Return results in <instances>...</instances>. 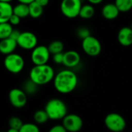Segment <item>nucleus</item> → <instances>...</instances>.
Segmentation results:
<instances>
[{
  "instance_id": "bb28decb",
  "label": "nucleus",
  "mask_w": 132,
  "mask_h": 132,
  "mask_svg": "<svg viewBox=\"0 0 132 132\" xmlns=\"http://www.w3.org/2000/svg\"><path fill=\"white\" fill-rule=\"evenodd\" d=\"M90 35V31L86 27H80L77 30V36L81 39H84V38H86Z\"/></svg>"
},
{
  "instance_id": "a211bd4d",
  "label": "nucleus",
  "mask_w": 132,
  "mask_h": 132,
  "mask_svg": "<svg viewBox=\"0 0 132 132\" xmlns=\"http://www.w3.org/2000/svg\"><path fill=\"white\" fill-rule=\"evenodd\" d=\"M94 13H95V9L94 6L91 4H87L80 7L78 16L81 17L82 19H89L94 16Z\"/></svg>"
},
{
  "instance_id": "4be33fe9",
  "label": "nucleus",
  "mask_w": 132,
  "mask_h": 132,
  "mask_svg": "<svg viewBox=\"0 0 132 132\" xmlns=\"http://www.w3.org/2000/svg\"><path fill=\"white\" fill-rule=\"evenodd\" d=\"M47 48H48L50 54H55V53L63 52L64 50V45L60 40H54L50 43V45Z\"/></svg>"
},
{
  "instance_id": "4468645a",
  "label": "nucleus",
  "mask_w": 132,
  "mask_h": 132,
  "mask_svg": "<svg viewBox=\"0 0 132 132\" xmlns=\"http://www.w3.org/2000/svg\"><path fill=\"white\" fill-rule=\"evenodd\" d=\"M17 46L16 41L10 37L0 39V53L3 55L14 53Z\"/></svg>"
},
{
  "instance_id": "c85d7f7f",
  "label": "nucleus",
  "mask_w": 132,
  "mask_h": 132,
  "mask_svg": "<svg viewBox=\"0 0 132 132\" xmlns=\"http://www.w3.org/2000/svg\"><path fill=\"white\" fill-rule=\"evenodd\" d=\"M20 19L21 18H19L18 15H15V14H12V15L10 16L9 19V22L12 25V26H17L19 24L20 22Z\"/></svg>"
},
{
  "instance_id": "cd10ccee",
  "label": "nucleus",
  "mask_w": 132,
  "mask_h": 132,
  "mask_svg": "<svg viewBox=\"0 0 132 132\" xmlns=\"http://www.w3.org/2000/svg\"><path fill=\"white\" fill-rule=\"evenodd\" d=\"M53 60L55 63L56 64H62L63 63V53H55L53 54Z\"/></svg>"
},
{
  "instance_id": "423d86ee",
  "label": "nucleus",
  "mask_w": 132,
  "mask_h": 132,
  "mask_svg": "<svg viewBox=\"0 0 132 132\" xmlns=\"http://www.w3.org/2000/svg\"><path fill=\"white\" fill-rule=\"evenodd\" d=\"M81 6V0H62L60 10L64 16L74 19L78 16Z\"/></svg>"
},
{
  "instance_id": "aec40b11",
  "label": "nucleus",
  "mask_w": 132,
  "mask_h": 132,
  "mask_svg": "<svg viewBox=\"0 0 132 132\" xmlns=\"http://www.w3.org/2000/svg\"><path fill=\"white\" fill-rule=\"evenodd\" d=\"M114 4L120 12H127L132 8V0H115Z\"/></svg>"
},
{
  "instance_id": "20e7f679",
  "label": "nucleus",
  "mask_w": 132,
  "mask_h": 132,
  "mask_svg": "<svg viewBox=\"0 0 132 132\" xmlns=\"http://www.w3.org/2000/svg\"><path fill=\"white\" fill-rule=\"evenodd\" d=\"M25 61L23 57L17 53H9L5 55L4 59L5 68L11 73H19L24 68Z\"/></svg>"
},
{
  "instance_id": "dca6fc26",
  "label": "nucleus",
  "mask_w": 132,
  "mask_h": 132,
  "mask_svg": "<svg viewBox=\"0 0 132 132\" xmlns=\"http://www.w3.org/2000/svg\"><path fill=\"white\" fill-rule=\"evenodd\" d=\"M12 6L10 2L0 1V23L9 22L12 12Z\"/></svg>"
},
{
  "instance_id": "9b49d317",
  "label": "nucleus",
  "mask_w": 132,
  "mask_h": 132,
  "mask_svg": "<svg viewBox=\"0 0 132 132\" xmlns=\"http://www.w3.org/2000/svg\"><path fill=\"white\" fill-rule=\"evenodd\" d=\"M10 104L15 108H22L27 103V95L21 89L13 88L9 93Z\"/></svg>"
},
{
  "instance_id": "c756f323",
  "label": "nucleus",
  "mask_w": 132,
  "mask_h": 132,
  "mask_svg": "<svg viewBox=\"0 0 132 132\" xmlns=\"http://www.w3.org/2000/svg\"><path fill=\"white\" fill-rule=\"evenodd\" d=\"M50 132H67V131L62 125H56L50 128Z\"/></svg>"
},
{
  "instance_id": "f8f14e48",
  "label": "nucleus",
  "mask_w": 132,
  "mask_h": 132,
  "mask_svg": "<svg viewBox=\"0 0 132 132\" xmlns=\"http://www.w3.org/2000/svg\"><path fill=\"white\" fill-rule=\"evenodd\" d=\"M80 62V56L75 50H69L63 53V63L65 67L68 68L76 67Z\"/></svg>"
},
{
  "instance_id": "a878e982",
  "label": "nucleus",
  "mask_w": 132,
  "mask_h": 132,
  "mask_svg": "<svg viewBox=\"0 0 132 132\" xmlns=\"http://www.w3.org/2000/svg\"><path fill=\"white\" fill-rule=\"evenodd\" d=\"M39 131V127L32 123H26L22 124L21 126L19 132H38Z\"/></svg>"
},
{
  "instance_id": "6ab92c4d",
  "label": "nucleus",
  "mask_w": 132,
  "mask_h": 132,
  "mask_svg": "<svg viewBox=\"0 0 132 132\" xmlns=\"http://www.w3.org/2000/svg\"><path fill=\"white\" fill-rule=\"evenodd\" d=\"M13 14L18 15L19 18H26L29 16V7L27 4L24 3H19L15 7L12 8Z\"/></svg>"
},
{
  "instance_id": "1a4fd4ad",
  "label": "nucleus",
  "mask_w": 132,
  "mask_h": 132,
  "mask_svg": "<svg viewBox=\"0 0 132 132\" xmlns=\"http://www.w3.org/2000/svg\"><path fill=\"white\" fill-rule=\"evenodd\" d=\"M38 39L36 36L32 32H22L19 36L16 39L17 46L20 48L26 50H32L36 46H37Z\"/></svg>"
},
{
  "instance_id": "9d476101",
  "label": "nucleus",
  "mask_w": 132,
  "mask_h": 132,
  "mask_svg": "<svg viewBox=\"0 0 132 132\" xmlns=\"http://www.w3.org/2000/svg\"><path fill=\"white\" fill-rule=\"evenodd\" d=\"M62 120H63L62 125L64 127L67 131H79L80 130H81L84 125L82 118L80 116L74 114H67Z\"/></svg>"
},
{
  "instance_id": "393cba45",
  "label": "nucleus",
  "mask_w": 132,
  "mask_h": 132,
  "mask_svg": "<svg viewBox=\"0 0 132 132\" xmlns=\"http://www.w3.org/2000/svg\"><path fill=\"white\" fill-rule=\"evenodd\" d=\"M22 120L18 117H12L9 120V126L10 128H13L16 130L18 132H19V129L21 126L22 125Z\"/></svg>"
},
{
  "instance_id": "f704fd0d",
  "label": "nucleus",
  "mask_w": 132,
  "mask_h": 132,
  "mask_svg": "<svg viewBox=\"0 0 132 132\" xmlns=\"http://www.w3.org/2000/svg\"><path fill=\"white\" fill-rule=\"evenodd\" d=\"M8 132H18L16 130H15V129H13V128H9L8 129Z\"/></svg>"
},
{
  "instance_id": "39448f33",
  "label": "nucleus",
  "mask_w": 132,
  "mask_h": 132,
  "mask_svg": "<svg viewBox=\"0 0 132 132\" xmlns=\"http://www.w3.org/2000/svg\"><path fill=\"white\" fill-rule=\"evenodd\" d=\"M104 125L111 131L121 132L126 128V121L121 114L118 113H111L105 117Z\"/></svg>"
},
{
  "instance_id": "2eb2a0df",
  "label": "nucleus",
  "mask_w": 132,
  "mask_h": 132,
  "mask_svg": "<svg viewBox=\"0 0 132 132\" xmlns=\"http://www.w3.org/2000/svg\"><path fill=\"white\" fill-rule=\"evenodd\" d=\"M101 13L106 19L112 20L119 15L120 12L114 3H108L103 6Z\"/></svg>"
},
{
  "instance_id": "6e6552de",
  "label": "nucleus",
  "mask_w": 132,
  "mask_h": 132,
  "mask_svg": "<svg viewBox=\"0 0 132 132\" xmlns=\"http://www.w3.org/2000/svg\"><path fill=\"white\" fill-rule=\"evenodd\" d=\"M50 53L46 46H36L31 53V60L34 65L46 64L49 61Z\"/></svg>"
},
{
  "instance_id": "5701e85b",
  "label": "nucleus",
  "mask_w": 132,
  "mask_h": 132,
  "mask_svg": "<svg viewBox=\"0 0 132 132\" xmlns=\"http://www.w3.org/2000/svg\"><path fill=\"white\" fill-rule=\"evenodd\" d=\"M12 29H13L12 26L9 22H1L0 23V39L9 37Z\"/></svg>"
},
{
  "instance_id": "f3484780",
  "label": "nucleus",
  "mask_w": 132,
  "mask_h": 132,
  "mask_svg": "<svg viewBox=\"0 0 132 132\" xmlns=\"http://www.w3.org/2000/svg\"><path fill=\"white\" fill-rule=\"evenodd\" d=\"M29 7V15L33 19H37L43 15V7L36 3L35 1L28 4Z\"/></svg>"
},
{
  "instance_id": "ddd939ff",
  "label": "nucleus",
  "mask_w": 132,
  "mask_h": 132,
  "mask_svg": "<svg viewBox=\"0 0 132 132\" xmlns=\"http://www.w3.org/2000/svg\"><path fill=\"white\" fill-rule=\"evenodd\" d=\"M118 40L123 46H130L132 44V29L130 27L121 28L118 34Z\"/></svg>"
},
{
  "instance_id": "2f4dec72",
  "label": "nucleus",
  "mask_w": 132,
  "mask_h": 132,
  "mask_svg": "<svg viewBox=\"0 0 132 132\" xmlns=\"http://www.w3.org/2000/svg\"><path fill=\"white\" fill-rule=\"evenodd\" d=\"M34 1L36 3H38L39 5H40L41 6H43V7L46 6L49 4V2H50V0H34Z\"/></svg>"
},
{
  "instance_id": "f03ea898",
  "label": "nucleus",
  "mask_w": 132,
  "mask_h": 132,
  "mask_svg": "<svg viewBox=\"0 0 132 132\" xmlns=\"http://www.w3.org/2000/svg\"><path fill=\"white\" fill-rule=\"evenodd\" d=\"M54 75L53 68L47 63L34 65L29 72V79L38 86H43L52 81Z\"/></svg>"
},
{
  "instance_id": "b1692460",
  "label": "nucleus",
  "mask_w": 132,
  "mask_h": 132,
  "mask_svg": "<svg viewBox=\"0 0 132 132\" xmlns=\"http://www.w3.org/2000/svg\"><path fill=\"white\" fill-rule=\"evenodd\" d=\"M33 118H34V121L37 124H39V125L45 124L49 120V117L44 110H39L36 111L34 114Z\"/></svg>"
},
{
  "instance_id": "7c9ffc66",
  "label": "nucleus",
  "mask_w": 132,
  "mask_h": 132,
  "mask_svg": "<svg viewBox=\"0 0 132 132\" xmlns=\"http://www.w3.org/2000/svg\"><path fill=\"white\" fill-rule=\"evenodd\" d=\"M20 31H19L18 29H12V32H11V33H10V36H9V37L10 38H12V39H15V41H16V39H18V37L19 36V35H20Z\"/></svg>"
},
{
  "instance_id": "412c9836",
  "label": "nucleus",
  "mask_w": 132,
  "mask_h": 132,
  "mask_svg": "<svg viewBox=\"0 0 132 132\" xmlns=\"http://www.w3.org/2000/svg\"><path fill=\"white\" fill-rule=\"evenodd\" d=\"M38 85L36 84L30 79L26 80L23 84V91L26 94V95H33L36 93Z\"/></svg>"
},
{
  "instance_id": "473e14b6",
  "label": "nucleus",
  "mask_w": 132,
  "mask_h": 132,
  "mask_svg": "<svg viewBox=\"0 0 132 132\" xmlns=\"http://www.w3.org/2000/svg\"><path fill=\"white\" fill-rule=\"evenodd\" d=\"M91 5H98L101 3L104 0H87Z\"/></svg>"
},
{
  "instance_id": "72a5a7b5",
  "label": "nucleus",
  "mask_w": 132,
  "mask_h": 132,
  "mask_svg": "<svg viewBox=\"0 0 132 132\" xmlns=\"http://www.w3.org/2000/svg\"><path fill=\"white\" fill-rule=\"evenodd\" d=\"M19 2H20V3H24V4H29L30 2H33L34 0H17Z\"/></svg>"
},
{
  "instance_id": "c9c22d12",
  "label": "nucleus",
  "mask_w": 132,
  "mask_h": 132,
  "mask_svg": "<svg viewBox=\"0 0 132 132\" xmlns=\"http://www.w3.org/2000/svg\"><path fill=\"white\" fill-rule=\"evenodd\" d=\"M0 1H2V2H12V0H0Z\"/></svg>"
},
{
  "instance_id": "f257e3e1",
  "label": "nucleus",
  "mask_w": 132,
  "mask_h": 132,
  "mask_svg": "<svg viewBox=\"0 0 132 132\" xmlns=\"http://www.w3.org/2000/svg\"><path fill=\"white\" fill-rule=\"evenodd\" d=\"M53 85L56 90L60 94H67L73 91L78 84L77 74L70 70H63L54 75Z\"/></svg>"
},
{
  "instance_id": "7ed1b4c3",
  "label": "nucleus",
  "mask_w": 132,
  "mask_h": 132,
  "mask_svg": "<svg viewBox=\"0 0 132 132\" xmlns=\"http://www.w3.org/2000/svg\"><path fill=\"white\" fill-rule=\"evenodd\" d=\"M44 111L50 120H62L67 114V108L64 101L58 98H53L47 101Z\"/></svg>"
},
{
  "instance_id": "0eeeda50",
  "label": "nucleus",
  "mask_w": 132,
  "mask_h": 132,
  "mask_svg": "<svg viewBox=\"0 0 132 132\" xmlns=\"http://www.w3.org/2000/svg\"><path fill=\"white\" fill-rule=\"evenodd\" d=\"M82 49L84 53L90 56H97L101 52V44L100 41L93 36H88L82 39Z\"/></svg>"
}]
</instances>
